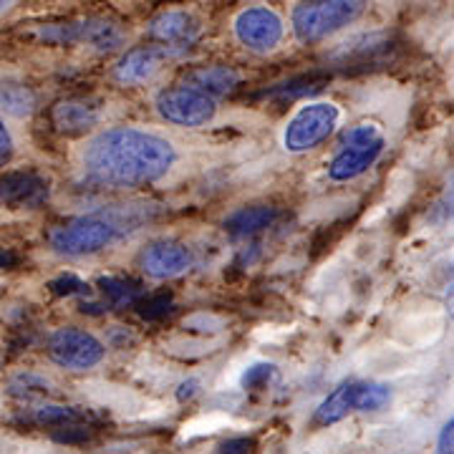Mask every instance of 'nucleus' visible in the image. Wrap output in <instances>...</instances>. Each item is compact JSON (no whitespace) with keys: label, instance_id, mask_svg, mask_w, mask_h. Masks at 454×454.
Wrapping results in <instances>:
<instances>
[{"label":"nucleus","instance_id":"393cba45","mask_svg":"<svg viewBox=\"0 0 454 454\" xmlns=\"http://www.w3.org/2000/svg\"><path fill=\"white\" fill-rule=\"evenodd\" d=\"M16 152H18V146H16V137H13V129L8 127L5 116L0 114V169H5L8 164L13 162Z\"/></svg>","mask_w":454,"mask_h":454},{"label":"nucleus","instance_id":"2eb2a0df","mask_svg":"<svg viewBox=\"0 0 454 454\" xmlns=\"http://www.w3.org/2000/svg\"><path fill=\"white\" fill-rule=\"evenodd\" d=\"M389 33H364L356 35L346 43H340L339 49L331 53V61L339 66H372L387 61L391 53Z\"/></svg>","mask_w":454,"mask_h":454},{"label":"nucleus","instance_id":"6ab92c4d","mask_svg":"<svg viewBox=\"0 0 454 454\" xmlns=\"http://www.w3.org/2000/svg\"><path fill=\"white\" fill-rule=\"evenodd\" d=\"M278 210L270 205H250L235 210L225 220V230L232 238H250L276 223Z\"/></svg>","mask_w":454,"mask_h":454},{"label":"nucleus","instance_id":"39448f33","mask_svg":"<svg viewBox=\"0 0 454 454\" xmlns=\"http://www.w3.org/2000/svg\"><path fill=\"white\" fill-rule=\"evenodd\" d=\"M340 109L333 101H310L293 114L283 129V146L291 154H306L336 131Z\"/></svg>","mask_w":454,"mask_h":454},{"label":"nucleus","instance_id":"f3484780","mask_svg":"<svg viewBox=\"0 0 454 454\" xmlns=\"http://www.w3.org/2000/svg\"><path fill=\"white\" fill-rule=\"evenodd\" d=\"M127 43V31L106 18H83L82 46L97 53H112Z\"/></svg>","mask_w":454,"mask_h":454},{"label":"nucleus","instance_id":"9b49d317","mask_svg":"<svg viewBox=\"0 0 454 454\" xmlns=\"http://www.w3.org/2000/svg\"><path fill=\"white\" fill-rule=\"evenodd\" d=\"M51 195V182L35 169H16L0 175V205L33 210L41 207Z\"/></svg>","mask_w":454,"mask_h":454},{"label":"nucleus","instance_id":"aec40b11","mask_svg":"<svg viewBox=\"0 0 454 454\" xmlns=\"http://www.w3.org/2000/svg\"><path fill=\"white\" fill-rule=\"evenodd\" d=\"M98 288L104 293V303L112 309H127V306H137L139 298L145 295V288L139 280L131 278H116L106 276L98 280Z\"/></svg>","mask_w":454,"mask_h":454},{"label":"nucleus","instance_id":"cd10ccee","mask_svg":"<svg viewBox=\"0 0 454 454\" xmlns=\"http://www.w3.org/2000/svg\"><path fill=\"white\" fill-rule=\"evenodd\" d=\"M452 432H454V422L450 419V422H447L444 427H442V429H439L437 452H442V454L452 452Z\"/></svg>","mask_w":454,"mask_h":454},{"label":"nucleus","instance_id":"f257e3e1","mask_svg":"<svg viewBox=\"0 0 454 454\" xmlns=\"http://www.w3.org/2000/svg\"><path fill=\"white\" fill-rule=\"evenodd\" d=\"M79 162L83 177L94 184L137 190L167 177L177 164V149L154 131L112 127L86 139Z\"/></svg>","mask_w":454,"mask_h":454},{"label":"nucleus","instance_id":"f03ea898","mask_svg":"<svg viewBox=\"0 0 454 454\" xmlns=\"http://www.w3.org/2000/svg\"><path fill=\"white\" fill-rule=\"evenodd\" d=\"M160 205H119L104 207L97 212H86L79 217L66 220L49 232V245L53 253L64 258H86L106 250L109 245L124 240L127 235L137 232L139 227L160 217Z\"/></svg>","mask_w":454,"mask_h":454},{"label":"nucleus","instance_id":"4be33fe9","mask_svg":"<svg viewBox=\"0 0 454 454\" xmlns=\"http://www.w3.org/2000/svg\"><path fill=\"white\" fill-rule=\"evenodd\" d=\"M5 391L16 399H43V396H51L53 394V384H51L46 376L33 372H20L16 376H11Z\"/></svg>","mask_w":454,"mask_h":454},{"label":"nucleus","instance_id":"b1692460","mask_svg":"<svg viewBox=\"0 0 454 454\" xmlns=\"http://www.w3.org/2000/svg\"><path fill=\"white\" fill-rule=\"evenodd\" d=\"M137 309H139V316L146 318V321H157V318H164L169 310H172V298L169 295H152V298H139V303H137Z\"/></svg>","mask_w":454,"mask_h":454},{"label":"nucleus","instance_id":"412c9836","mask_svg":"<svg viewBox=\"0 0 454 454\" xmlns=\"http://www.w3.org/2000/svg\"><path fill=\"white\" fill-rule=\"evenodd\" d=\"M82 419V411L74 406L59 404H35L23 411V422L38 424V427H61V424H74Z\"/></svg>","mask_w":454,"mask_h":454},{"label":"nucleus","instance_id":"423d86ee","mask_svg":"<svg viewBox=\"0 0 454 454\" xmlns=\"http://www.w3.org/2000/svg\"><path fill=\"white\" fill-rule=\"evenodd\" d=\"M391 389L387 384H373V381H346L325 396L321 406L316 409V422L339 424L351 414H366L379 411L389 406Z\"/></svg>","mask_w":454,"mask_h":454},{"label":"nucleus","instance_id":"4468645a","mask_svg":"<svg viewBox=\"0 0 454 454\" xmlns=\"http://www.w3.org/2000/svg\"><path fill=\"white\" fill-rule=\"evenodd\" d=\"M192 265V253L187 245L177 240H154L142 250L139 255V268L142 273L154 280H169V278L182 276Z\"/></svg>","mask_w":454,"mask_h":454},{"label":"nucleus","instance_id":"0eeeda50","mask_svg":"<svg viewBox=\"0 0 454 454\" xmlns=\"http://www.w3.org/2000/svg\"><path fill=\"white\" fill-rule=\"evenodd\" d=\"M49 358L68 372H89L106 358V346L89 331L76 325L56 328L46 340Z\"/></svg>","mask_w":454,"mask_h":454},{"label":"nucleus","instance_id":"5701e85b","mask_svg":"<svg viewBox=\"0 0 454 454\" xmlns=\"http://www.w3.org/2000/svg\"><path fill=\"white\" fill-rule=\"evenodd\" d=\"M276 376H278V369L273 366V364H268V361H258V364H253V366H247V369H245L243 376H240V387L250 391L265 389Z\"/></svg>","mask_w":454,"mask_h":454},{"label":"nucleus","instance_id":"1a4fd4ad","mask_svg":"<svg viewBox=\"0 0 454 454\" xmlns=\"http://www.w3.org/2000/svg\"><path fill=\"white\" fill-rule=\"evenodd\" d=\"M232 31H235V38L240 46L265 56V53H273L283 43L286 20L270 5H250L235 16Z\"/></svg>","mask_w":454,"mask_h":454},{"label":"nucleus","instance_id":"c85d7f7f","mask_svg":"<svg viewBox=\"0 0 454 454\" xmlns=\"http://www.w3.org/2000/svg\"><path fill=\"white\" fill-rule=\"evenodd\" d=\"M200 379H187V381H182L177 389V399L179 402H190L192 396H197L200 394Z\"/></svg>","mask_w":454,"mask_h":454},{"label":"nucleus","instance_id":"ddd939ff","mask_svg":"<svg viewBox=\"0 0 454 454\" xmlns=\"http://www.w3.org/2000/svg\"><path fill=\"white\" fill-rule=\"evenodd\" d=\"M101 116H104V106L94 97H68L51 106V124L66 137H82L91 131L98 127Z\"/></svg>","mask_w":454,"mask_h":454},{"label":"nucleus","instance_id":"a878e982","mask_svg":"<svg viewBox=\"0 0 454 454\" xmlns=\"http://www.w3.org/2000/svg\"><path fill=\"white\" fill-rule=\"evenodd\" d=\"M51 291L56 293V295H91L89 283H83L82 278L76 276L56 278V280L51 283Z\"/></svg>","mask_w":454,"mask_h":454},{"label":"nucleus","instance_id":"bb28decb","mask_svg":"<svg viewBox=\"0 0 454 454\" xmlns=\"http://www.w3.org/2000/svg\"><path fill=\"white\" fill-rule=\"evenodd\" d=\"M253 447H255V442H253V439H247V437L225 439V442L220 444V452H230V454H235V452H250Z\"/></svg>","mask_w":454,"mask_h":454},{"label":"nucleus","instance_id":"9d476101","mask_svg":"<svg viewBox=\"0 0 454 454\" xmlns=\"http://www.w3.org/2000/svg\"><path fill=\"white\" fill-rule=\"evenodd\" d=\"M184 51L164 43H149V46H134L114 66V82L121 86H142L152 82L164 66L175 61Z\"/></svg>","mask_w":454,"mask_h":454},{"label":"nucleus","instance_id":"c756f323","mask_svg":"<svg viewBox=\"0 0 454 454\" xmlns=\"http://www.w3.org/2000/svg\"><path fill=\"white\" fill-rule=\"evenodd\" d=\"M18 265V255L11 247H3L0 245V270H11Z\"/></svg>","mask_w":454,"mask_h":454},{"label":"nucleus","instance_id":"7c9ffc66","mask_svg":"<svg viewBox=\"0 0 454 454\" xmlns=\"http://www.w3.org/2000/svg\"><path fill=\"white\" fill-rule=\"evenodd\" d=\"M18 3H20V0H0V18L8 16V13H11V11L16 8Z\"/></svg>","mask_w":454,"mask_h":454},{"label":"nucleus","instance_id":"7ed1b4c3","mask_svg":"<svg viewBox=\"0 0 454 454\" xmlns=\"http://www.w3.org/2000/svg\"><path fill=\"white\" fill-rule=\"evenodd\" d=\"M369 0H298L291 13V28L298 43L313 46L354 26L366 13Z\"/></svg>","mask_w":454,"mask_h":454},{"label":"nucleus","instance_id":"dca6fc26","mask_svg":"<svg viewBox=\"0 0 454 454\" xmlns=\"http://www.w3.org/2000/svg\"><path fill=\"white\" fill-rule=\"evenodd\" d=\"M240 82H243V76L232 66H197V68H190L182 79L184 86H192L202 94H210L212 98L235 91Z\"/></svg>","mask_w":454,"mask_h":454},{"label":"nucleus","instance_id":"6e6552de","mask_svg":"<svg viewBox=\"0 0 454 454\" xmlns=\"http://www.w3.org/2000/svg\"><path fill=\"white\" fill-rule=\"evenodd\" d=\"M154 109L162 116L164 121L175 124V127H187V129H197L210 124L217 114V98L210 94H202L192 86H172L164 89L154 98Z\"/></svg>","mask_w":454,"mask_h":454},{"label":"nucleus","instance_id":"a211bd4d","mask_svg":"<svg viewBox=\"0 0 454 454\" xmlns=\"http://www.w3.org/2000/svg\"><path fill=\"white\" fill-rule=\"evenodd\" d=\"M38 109V94L28 83L0 79V114L11 119H28Z\"/></svg>","mask_w":454,"mask_h":454},{"label":"nucleus","instance_id":"20e7f679","mask_svg":"<svg viewBox=\"0 0 454 454\" xmlns=\"http://www.w3.org/2000/svg\"><path fill=\"white\" fill-rule=\"evenodd\" d=\"M384 149H387V137L379 124L364 121V124L346 129L333 160L328 162V179L339 182V184L354 182L379 162Z\"/></svg>","mask_w":454,"mask_h":454},{"label":"nucleus","instance_id":"f8f14e48","mask_svg":"<svg viewBox=\"0 0 454 454\" xmlns=\"http://www.w3.org/2000/svg\"><path fill=\"white\" fill-rule=\"evenodd\" d=\"M146 35L154 43H164V46H175V49L187 51L202 35V20L192 11L172 8V11H162L160 16H154L149 20Z\"/></svg>","mask_w":454,"mask_h":454}]
</instances>
